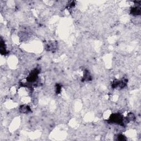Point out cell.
I'll return each instance as SVG.
<instances>
[{
	"mask_svg": "<svg viewBox=\"0 0 141 141\" xmlns=\"http://www.w3.org/2000/svg\"><path fill=\"white\" fill-rule=\"evenodd\" d=\"M131 13L133 16H139L140 14V8L138 6L133 7L131 10Z\"/></svg>",
	"mask_w": 141,
	"mask_h": 141,
	"instance_id": "cell-1",
	"label": "cell"
}]
</instances>
